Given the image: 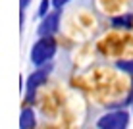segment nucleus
<instances>
[{
  "mask_svg": "<svg viewBox=\"0 0 133 129\" xmlns=\"http://www.w3.org/2000/svg\"><path fill=\"white\" fill-rule=\"evenodd\" d=\"M50 70H52V64H48V67H46V64H44V66L37 67L35 71H31V75L27 77V87H25V89H27V102H29V100H33L37 89H39V87H43L44 83H46Z\"/></svg>",
  "mask_w": 133,
  "mask_h": 129,
  "instance_id": "7ed1b4c3",
  "label": "nucleus"
},
{
  "mask_svg": "<svg viewBox=\"0 0 133 129\" xmlns=\"http://www.w3.org/2000/svg\"><path fill=\"white\" fill-rule=\"evenodd\" d=\"M31 4V0H19V8H21V12H25V8Z\"/></svg>",
  "mask_w": 133,
  "mask_h": 129,
  "instance_id": "9d476101",
  "label": "nucleus"
},
{
  "mask_svg": "<svg viewBox=\"0 0 133 129\" xmlns=\"http://www.w3.org/2000/svg\"><path fill=\"white\" fill-rule=\"evenodd\" d=\"M127 104H131V114H133V85H131V94H129V100H127Z\"/></svg>",
  "mask_w": 133,
  "mask_h": 129,
  "instance_id": "9b49d317",
  "label": "nucleus"
},
{
  "mask_svg": "<svg viewBox=\"0 0 133 129\" xmlns=\"http://www.w3.org/2000/svg\"><path fill=\"white\" fill-rule=\"evenodd\" d=\"M37 125V118H35V112L33 108H23L19 114V129H35Z\"/></svg>",
  "mask_w": 133,
  "mask_h": 129,
  "instance_id": "423d86ee",
  "label": "nucleus"
},
{
  "mask_svg": "<svg viewBox=\"0 0 133 129\" xmlns=\"http://www.w3.org/2000/svg\"><path fill=\"white\" fill-rule=\"evenodd\" d=\"M110 25L116 31H131L133 29V12H125V13H118L110 19Z\"/></svg>",
  "mask_w": 133,
  "mask_h": 129,
  "instance_id": "39448f33",
  "label": "nucleus"
},
{
  "mask_svg": "<svg viewBox=\"0 0 133 129\" xmlns=\"http://www.w3.org/2000/svg\"><path fill=\"white\" fill-rule=\"evenodd\" d=\"M58 50V44L56 40H54V37H39V40L33 44V48H31V64L37 67L44 66V64H50L54 58V54H56Z\"/></svg>",
  "mask_w": 133,
  "mask_h": 129,
  "instance_id": "f257e3e1",
  "label": "nucleus"
},
{
  "mask_svg": "<svg viewBox=\"0 0 133 129\" xmlns=\"http://www.w3.org/2000/svg\"><path fill=\"white\" fill-rule=\"evenodd\" d=\"M50 6H52V0H41V4H39V10H37V16L43 19L44 16L50 12Z\"/></svg>",
  "mask_w": 133,
  "mask_h": 129,
  "instance_id": "6e6552de",
  "label": "nucleus"
},
{
  "mask_svg": "<svg viewBox=\"0 0 133 129\" xmlns=\"http://www.w3.org/2000/svg\"><path fill=\"white\" fill-rule=\"evenodd\" d=\"M62 10H54L48 12L46 16L41 19L39 25V37H54L60 31V19H62Z\"/></svg>",
  "mask_w": 133,
  "mask_h": 129,
  "instance_id": "20e7f679",
  "label": "nucleus"
},
{
  "mask_svg": "<svg viewBox=\"0 0 133 129\" xmlns=\"http://www.w3.org/2000/svg\"><path fill=\"white\" fill-rule=\"evenodd\" d=\"M116 67L133 77V60H116Z\"/></svg>",
  "mask_w": 133,
  "mask_h": 129,
  "instance_id": "0eeeda50",
  "label": "nucleus"
},
{
  "mask_svg": "<svg viewBox=\"0 0 133 129\" xmlns=\"http://www.w3.org/2000/svg\"><path fill=\"white\" fill-rule=\"evenodd\" d=\"M129 125V114L125 110H114L98 118L97 127L98 129H127Z\"/></svg>",
  "mask_w": 133,
  "mask_h": 129,
  "instance_id": "f03ea898",
  "label": "nucleus"
},
{
  "mask_svg": "<svg viewBox=\"0 0 133 129\" xmlns=\"http://www.w3.org/2000/svg\"><path fill=\"white\" fill-rule=\"evenodd\" d=\"M71 0H52V6H54V10H62L64 6H68Z\"/></svg>",
  "mask_w": 133,
  "mask_h": 129,
  "instance_id": "1a4fd4ad",
  "label": "nucleus"
}]
</instances>
